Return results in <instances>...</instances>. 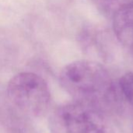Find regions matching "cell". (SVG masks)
Returning <instances> with one entry per match:
<instances>
[{
  "instance_id": "cell-3",
  "label": "cell",
  "mask_w": 133,
  "mask_h": 133,
  "mask_svg": "<svg viewBox=\"0 0 133 133\" xmlns=\"http://www.w3.org/2000/svg\"><path fill=\"white\" fill-rule=\"evenodd\" d=\"M58 119L65 133H105L99 114L90 104L76 101L62 106Z\"/></svg>"
},
{
  "instance_id": "cell-5",
  "label": "cell",
  "mask_w": 133,
  "mask_h": 133,
  "mask_svg": "<svg viewBox=\"0 0 133 133\" xmlns=\"http://www.w3.org/2000/svg\"><path fill=\"white\" fill-rule=\"evenodd\" d=\"M99 10L106 16L112 18L120 10L133 4V0H95Z\"/></svg>"
},
{
  "instance_id": "cell-1",
  "label": "cell",
  "mask_w": 133,
  "mask_h": 133,
  "mask_svg": "<svg viewBox=\"0 0 133 133\" xmlns=\"http://www.w3.org/2000/svg\"><path fill=\"white\" fill-rule=\"evenodd\" d=\"M59 82L76 101L88 104L111 98L115 89L108 70L90 60H76L65 66L59 74Z\"/></svg>"
},
{
  "instance_id": "cell-2",
  "label": "cell",
  "mask_w": 133,
  "mask_h": 133,
  "mask_svg": "<svg viewBox=\"0 0 133 133\" xmlns=\"http://www.w3.org/2000/svg\"><path fill=\"white\" fill-rule=\"evenodd\" d=\"M9 101L26 115L39 117L46 113L51 103V92L47 82L32 72H21L8 83Z\"/></svg>"
},
{
  "instance_id": "cell-6",
  "label": "cell",
  "mask_w": 133,
  "mask_h": 133,
  "mask_svg": "<svg viewBox=\"0 0 133 133\" xmlns=\"http://www.w3.org/2000/svg\"><path fill=\"white\" fill-rule=\"evenodd\" d=\"M118 84L123 96L133 107V71H129L123 74Z\"/></svg>"
},
{
  "instance_id": "cell-4",
  "label": "cell",
  "mask_w": 133,
  "mask_h": 133,
  "mask_svg": "<svg viewBox=\"0 0 133 133\" xmlns=\"http://www.w3.org/2000/svg\"><path fill=\"white\" fill-rule=\"evenodd\" d=\"M112 21L117 39L133 52V4L117 13L112 17Z\"/></svg>"
}]
</instances>
